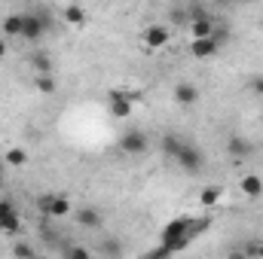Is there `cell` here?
Listing matches in <instances>:
<instances>
[{
    "label": "cell",
    "instance_id": "21",
    "mask_svg": "<svg viewBox=\"0 0 263 259\" xmlns=\"http://www.w3.org/2000/svg\"><path fill=\"white\" fill-rule=\"evenodd\" d=\"M22 25H25V15H6L3 18V34L6 37H22Z\"/></svg>",
    "mask_w": 263,
    "mask_h": 259
},
{
    "label": "cell",
    "instance_id": "18",
    "mask_svg": "<svg viewBox=\"0 0 263 259\" xmlns=\"http://www.w3.org/2000/svg\"><path fill=\"white\" fill-rule=\"evenodd\" d=\"M62 250V259H92V250L83 247V244H70V241H62L59 244Z\"/></svg>",
    "mask_w": 263,
    "mask_h": 259
},
{
    "label": "cell",
    "instance_id": "27",
    "mask_svg": "<svg viewBox=\"0 0 263 259\" xmlns=\"http://www.w3.org/2000/svg\"><path fill=\"white\" fill-rule=\"evenodd\" d=\"M227 259H248V256H245V250H242V247H233V250L227 253Z\"/></svg>",
    "mask_w": 263,
    "mask_h": 259
},
{
    "label": "cell",
    "instance_id": "7",
    "mask_svg": "<svg viewBox=\"0 0 263 259\" xmlns=\"http://www.w3.org/2000/svg\"><path fill=\"white\" fill-rule=\"evenodd\" d=\"M107 110L114 119H129L132 110H135V98L126 95V92H110L107 95Z\"/></svg>",
    "mask_w": 263,
    "mask_h": 259
},
{
    "label": "cell",
    "instance_id": "4",
    "mask_svg": "<svg viewBox=\"0 0 263 259\" xmlns=\"http://www.w3.org/2000/svg\"><path fill=\"white\" fill-rule=\"evenodd\" d=\"M175 165L184 171V174H190V177H196L199 171L205 168V156L199 153V146H193L190 140H187V146L178 153V159H175Z\"/></svg>",
    "mask_w": 263,
    "mask_h": 259
},
{
    "label": "cell",
    "instance_id": "23",
    "mask_svg": "<svg viewBox=\"0 0 263 259\" xmlns=\"http://www.w3.org/2000/svg\"><path fill=\"white\" fill-rule=\"evenodd\" d=\"M12 256L15 259H37V250H34V244H28V241H15V244H12Z\"/></svg>",
    "mask_w": 263,
    "mask_h": 259
},
{
    "label": "cell",
    "instance_id": "26",
    "mask_svg": "<svg viewBox=\"0 0 263 259\" xmlns=\"http://www.w3.org/2000/svg\"><path fill=\"white\" fill-rule=\"evenodd\" d=\"M251 92H254L257 98H263V73H254V79H251Z\"/></svg>",
    "mask_w": 263,
    "mask_h": 259
},
{
    "label": "cell",
    "instance_id": "5",
    "mask_svg": "<svg viewBox=\"0 0 263 259\" xmlns=\"http://www.w3.org/2000/svg\"><path fill=\"white\" fill-rule=\"evenodd\" d=\"M18 229H22V213H18L15 201L12 198H0V232L15 235Z\"/></svg>",
    "mask_w": 263,
    "mask_h": 259
},
{
    "label": "cell",
    "instance_id": "22",
    "mask_svg": "<svg viewBox=\"0 0 263 259\" xmlns=\"http://www.w3.org/2000/svg\"><path fill=\"white\" fill-rule=\"evenodd\" d=\"M34 89H37L40 95H55V92H59V82H55L52 76H34Z\"/></svg>",
    "mask_w": 263,
    "mask_h": 259
},
{
    "label": "cell",
    "instance_id": "16",
    "mask_svg": "<svg viewBox=\"0 0 263 259\" xmlns=\"http://www.w3.org/2000/svg\"><path fill=\"white\" fill-rule=\"evenodd\" d=\"M239 189H242V195H248V198H260L263 195V180L257 177V174H245V177L239 180Z\"/></svg>",
    "mask_w": 263,
    "mask_h": 259
},
{
    "label": "cell",
    "instance_id": "25",
    "mask_svg": "<svg viewBox=\"0 0 263 259\" xmlns=\"http://www.w3.org/2000/svg\"><path fill=\"white\" fill-rule=\"evenodd\" d=\"M144 259H172V253H168L165 247H159V244H156V247H153V250H150Z\"/></svg>",
    "mask_w": 263,
    "mask_h": 259
},
{
    "label": "cell",
    "instance_id": "3",
    "mask_svg": "<svg viewBox=\"0 0 263 259\" xmlns=\"http://www.w3.org/2000/svg\"><path fill=\"white\" fill-rule=\"evenodd\" d=\"M37 207H40V213L46 220H65L67 213H70V201L62 192H43L37 198Z\"/></svg>",
    "mask_w": 263,
    "mask_h": 259
},
{
    "label": "cell",
    "instance_id": "15",
    "mask_svg": "<svg viewBox=\"0 0 263 259\" xmlns=\"http://www.w3.org/2000/svg\"><path fill=\"white\" fill-rule=\"evenodd\" d=\"M190 31H193V40L214 37V18H211V12L208 15H199V18H190Z\"/></svg>",
    "mask_w": 263,
    "mask_h": 259
},
{
    "label": "cell",
    "instance_id": "13",
    "mask_svg": "<svg viewBox=\"0 0 263 259\" xmlns=\"http://www.w3.org/2000/svg\"><path fill=\"white\" fill-rule=\"evenodd\" d=\"M77 223L83 226V229H101V223H104V213L98 210V207H80L77 210Z\"/></svg>",
    "mask_w": 263,
    "mask_h": 259
},
{
    "label": "cell",
    "instance_id": "11",
    "mask_svg": "<svg viewBox=\"0 0 263 259\" xmlns=\"http://www.w3.org/2000/svg\"><path fill=\"white\" fill-rule=\"evenodd\" d=\"M28 64L34 70V76H52V58L43 52V49H34L28 55Z\"/></svg>",
    "mask_w": 263,
    "mask_h": 259
},
{
    "label": "cell",
    "instance_id": "6",
    "mask_svg": "<svg viewBox=\"0 0 263 259\" xmlns=\"http://www.w3.org/2000/svg\"><path fill=\"white\" fill-rule=\"evenodd\" d=\"M120 149H123L126 156H144V153L150 149V137L141 128H129L120 137Z\"/></svg>",
    "mask_w": 263,
    "mask_h": 259
},
{
    "label": "cell",
    "instance_id": "24",
    "mask_svg": "<svg viewBox=\"0 0 263 259\" xmlns=\"http://www.w3.org/2000/svg\"><path fill=\"white\" fill-rule=\"evenodd\" d=\"M220 186H205V189H202V195H199V198H202V204H205V207H211V204H217V201H220Z\"/></svg>",
    "mask_w": 263,
    "mask_h": 259
},
{
    "label": "cell",
    "instance_id": "19",
    "mask_svg": "<svg viewBox=\"0 0 263 259\" xmlns=\"http://www.w3.org/2000/svg\"><path fill=\"white\" fill-rule=\"evenodd\" d=\"M3 162H6V168H22V165H28V153L22 146H9L6 156H3Z\"/></svg>",
    "mask_w": 263,
    "mask_h": 259
},
{
    "label": "cell",
    "instance_id": "2",
    "mask_svg": "<svg viewBox=\"0 0 263 259\" xmlns=\"http://www.w3.org/2000/svg\"><path fill=\"white\" fill-rule=\"evenodd\" d=\"M52 28V15L46 12V9H31V12H25V25H22V37L28 40V43H40L43 40V34Z\"/></svg>",
    "mask_w": 263,
    "mask_h": 259
},
{
    "label": "cell",
    "instance_id": "30",
    "mask_svg": "<svg viewBox=\"0 0 263 259\" xmlns=\"http://www.w3.org/2000/svg\"><path fill=\"white\" fill-rule=\"evenodd\" d=\"M6 174V162H3V156H0V177Z\"/></svg>",
    "mask_w": 263,
    "mask_h": 259
},
{
    "label": "cell",
    "instance_id": "9",
    "mask_svg": "<svg viewBox=\"0 0 263 259\" xmlns=\"http://www.w3.org/2000/svg\"><path fill=\"white\" fill-rule=\"evenodd\" d=\"M184 146H187V140H184L181 134H175V131H168V134L159 137V153H162L165 159H172V162L178 159V153H181Z\"/></svg>",
    "mask_w": 263,
    "mask_h": 259
},
{
    "label": "cell",
    "instance_id": "1",
    "mask_svg": "<svg viewBox=\"0 0 263 259\" xmlns=\"http://www.w3.org/2000/svg\"><path fill=\"white\" fill-rule=\"evenodd\" d=\"M208 226H211V220L175 217V220H168V223L162 226V232H159V247H165V250L175 256V253L187 250V247H190V241L196 238L199 232H205Z\"/></svg>",
    "mask_w": 263,
    "mask_h": 259
},
{
    "label": "cell",
    "instance_id": "20",
    "mask_svg": "<svg viewBox=\"0 0 263 259\" xmlns=\"http://www.w3.org/2000/svg\"><path fill=\"white\" fill-rule=\"evenodd\" d=\"M62 15H65L67 25H86V9L83 6H77V3H70L62 9Z\"/></svg>",
    "mask_w": 263,
    "mask_h": 259
},
{
    "label": "cell",
    "instance_id": "12",
    "mask_svg": "<svg viewBox=\"0 0 263 259\" xmlns=\"http://www.w3.org/2000/svg\"><path fill=\"white\" fill-rule=\"evenodd\" d=\"M172 95H175V104H181V107H193L199 101V89L193 82H178Z\"/></svg>",
    "mask_w": 263,
    "mask_h": 259
},
{
    "label": "cell",
    "instance_id": "29",
    "mask_svg": "<svg viewBox=\"0 0 263 259\" xmlns=\"http://www.w3.org/2000/svg\"><path fill=\"white\" fill-rule=\"evenodd\" d=\"M6 55V40H0V58Z\"/></svg>",
    "mask_w": 263,
    "mask_h": 259
},
{
    "label": "cell",
    "instance_id": "17",
    "mask_svg": "<svg viewBox=\"0 0 263 259\" xmlns=\"http://www.w3.org/2000/svg\"><path fill=\"white\" fill-rule=\"evenodd\" d=\"M98 250H101V256H104V259H123V253H126L123 241H120V238H114V235H110V238H104Z\"/></svg>",
    "mask_w": 263,
    "mask_h": 259
},
{
    "label": "cell",
    "instance_id": "10",
    "mask_svg": "<svg viewBox=\"0 0 263 259\" xmlns=\"http://www.w3.org/2000/svg\"><path fill=\"white\" fill-rule=\"evenodd\" d=\"M168 28L165 25H147V31H144V46L147 49H162L165 43H168Z\"/></svg>",
    "mask_w": 263,
    "mask_h": 259
},
{
    "label": "cell",
    "instance_id": "8",
    "mask_svg": "<svg viewBox=\"0 0 263 259\" xmlns=\"http://www.w3.org/2000/svg\"><path fill=\"white\" fill-rule=\"evenodd\" d=\"M227 156L230 159H248V156H254V143L242 134H230L227 137Z\"/></svg>",
    "mask_w": 263,
    "mask_h": 259
},
{
    "label": "cell",
    "instance_id": "14",
    "mask_svg": "<svg viewBox=\"0 0 263 259\" xmlns=\"http://www.w3.org/2000/svg\"><path fill=\"white\" fill-rule=\"evenodd\" d=\"M217 49H220V43L214 37H205V40H193L190 43V55L193 58H211V55H217Z\"/></svg>",
    "mask_w": 263,
    "mask_h": 259
},
{
    "label": "cell",
    "instance_id": "31",
    "mask_svg": "<svg viewBox=\"0 0 263 259\" xmlns=\"http://www.w3.org/2000/svg\"><path fill=\"white\" fill-rule=\"evenodd\" d=\"M0 192H3V177H0Z\"/></svg>",
    "mask_w": 263,
    "mask_h": 259
},
{
    "label": "cell",
    "instance_id": "28",
    "mask_svg": "<svg viewBox=\"0 0 263 259\" xmlns=\"http://www.w3.org/2000/svg\"><path fill=\"white\" fill-rule=\"evenodd\" d=\"M257 259H263V238L257 241Z\"/></svg>",
    "mask_w": 263,
    "mask_h": 259
}]
</instances>
